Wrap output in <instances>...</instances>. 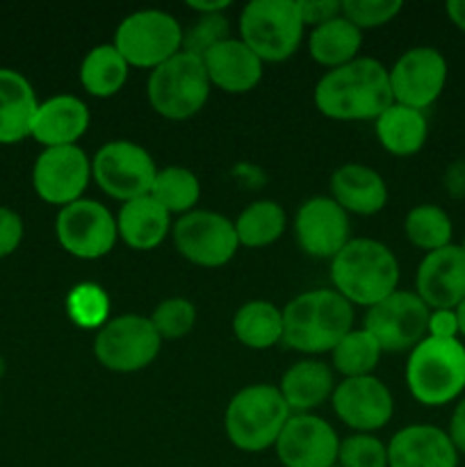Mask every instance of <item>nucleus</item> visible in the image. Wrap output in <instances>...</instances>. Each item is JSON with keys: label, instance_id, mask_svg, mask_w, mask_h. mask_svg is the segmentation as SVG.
I'll use <instances>...</instances> for the list:
<instances>
[{"label": "nucleus", "instance_id": "30", "mask_svg": "<svg viewBox=\"0 0 465 467\" xmlns=\"http://www.w3.org/2000/svg\"><path fill=\"white\" fill-rule=\"evenodd\" d=\"M128 73H130V67L123 55L114 48V44H100L82 57L78 78H80L82 89L89 96L112 99L128 82Z\"/></svg>", "mask_w": 465, "mask_h": 467}, {"label": "nucleus", "instance_id": "17", "mask_svg": "<svg viewBox=\"0 0 465 467\" xmlns=\"http://www.w3.org/2000/svg\"><path fill=\"white\" fill-rule=\"evenodd\" d=\"M274 450L283 467H333L340 438L324 418L301 413L287 420Z\"/></svg>", "mask_w": 465, "mask_h": 467}, {"label": "nucleus", "instance_id": "19", "mask_svg": "<svg viewBox=\"0 0 465 467\" xmlns=\"http://www.w3.org/2000/svg\"><path fill=\"white\" fill-rule=\"evenodd\" d=\"M415 295L429 310H456L465 299V254L460 244L424 254L415 274Z\"/></svg>", "mask_w": 465, "mask_h": 467}, {"label": "nucleus", "instance_id": "33", "mask_svg": "<svg viewBox=\"0 0 465 467\" xmlns=\"http://www.w3.org/2000/svg\"><path fill=\"white\" fill-rule=\"evenodd\" d=\"M404 233L410 244L415 249H422L424 254H431V251L454 244L451 242V237H454L451 217L447 214V210L433 203H422L410 208L404 219Z\"/></svg>", "mask_w": 465, "mask_h": 467}, {"label": "nucleus", "instance_id": "28", "mask_svg": "<svg viewBox=\"0 0 465 467\" xmlns=\"http://www.w3.org/2000/svg\"><path fill=\"white\" fill-rule=\"evenodd\" d=\"M360 48H363V30L346 21L342 14L333 21L313 27L308 35L310 57L328 71L354 62L356 57H360Z\"/></svg>", "mask_w": 465, "mask_h": 467}, {"label": "nucleus", "instance_id": "3", "mask_svg": "<svg viewBox=\"0 0 465 467\" xmlns=\"http://www.w3.org/2000/svg\"><path fill=\"white\" fill-rule=\"evenodd\" d=\"M399 274L397 255L372 237H351L331 260L333 290L340 292L351 306H377L397 292Z\"/></svg>", "mask_w": 465, "mask_h": 467}, {"label": "nucleus", "instance_id": "40", "mask_svg": "<svg viewBox=\"0 0 465 467\" xmlns=\"http://www.w3.org/2000/svg\"><path fill=\"white\" fill-rule=\"evenodd\" d=\"M23 235H26V226H23L21 214L7 205H0V260L12 255L21 246Z\"/></svg>", "mask_w": 465, "mask_h": 467}, {"label": "nucleus", "instance_id": "32", "mask_svg": "<svg viewBox=\"0 0 465 467\" xmlns=\"http://www.w3.org/2000/svg\"><path fill=\"white\" fill-rule=\"evenodd\" d=\"M150 196L167 210L169 214H187L196 210L201 199V181L191 169L169 164L158 169Z\"/></svg>", "mask_w": 465, "mask_h": 467}, {"label": "nucleus", "instance_id": "41", "mask_svg": "<svg viewBox=\"0 0 465 467\" xmlns=\"http://www.w3.org/2000/svg\"><path fill=\"white\" fill-rule=\"evenodd\" d=\"M299 12L304 26H322L342 14V0H299Z\"/></svg>", "mask_w": 465, "mask_h": 467}, {"label": "nucleus", "instance_id": "31", "mask_svg": "<svg viewBox=\"0 0 465 467\" xmlns=\"http://www.w3.org/2000/svg\"><path fill=\"white\" fill-rule=\"evenodd\" d=\"M232 223H235L240 246L264 249V246L274 244L283 237L287 228V214L276 201L260 199L246 205Z\"/></svg>", "mask_w": 465, "mask_h": 467}, {"label": "nucleus", "instance_id": "23", "mask_svg": "<svg viewBox=\"0 0 465 467\" xmlns=\"http://www.w3.org/2000/svg\"><path fill=\"white\" fill-rule=\"evenodd\" d=\"M331 199L346 214L372 217L388 203V185L377 169L349 162L331 173Z\"/></svg>", "mask_w": 465, "mask_h": 467}, {"label": "nucleus", "instance_id": "12", "mask_svg": "<svg viewBox=\"0 0 465 467\" xmlns=\"http://www.w3.org/2000/svg\"><path fill=\"white\" fill-rule=\"evenodd\" d=\"M55 235L62 249L78 260L105 258L119 240L117 217L100 201L80 199L59 208Z\"/></svg>", "mask_w": 465, "mask_h": 467}, {"label": "nucleus", "instance_id": "8", "mask_svg": "<svg viewBox=\"0 0 465 467\" xmlns=\"http://www.w3.org/2000/svg\"><path fill=\"white\" fill-rule=\"evenodd\" d=\"M182 35L178 18L162 9H140L119 23L114 32V48L123 55L128 67L158 68L182 50Z\"/></svg>", "mask_w": 465, "mask_h": 467}, {"label": "nucleus", "instance_id": "45", "mask_svg": "<svg viewBox=\"0 0 465 467\" xmlns=\"http://www.w3.org/2000/svg\"><path fill=\"white\" fill-rule=\"evenodd\" d=\"M187 7L196 12V16H201V14H223L231 7V0H190Z\"/></svg>", "mask_w": 465, "mask_h": 467}, {"label": "nucleus", "instance_id": "2", "mask_svg": "<svg viewBox=\"0 0 465 467\" xmlns=\"http://www.w3.org/2000/svg\"><path fill=\"white\" fill-rule=\"evenodd\" d=\"M354 328V306L333 287L296 295L283 308V345L299 354H326Z\"/></svg>", "mask_w": 465, "mask_h": 467}, {"label": "nucleus", "instance_id": "48", "mask_svg": "<svg viewBox=\"0 0 465 467\" xmlns=\"http://www.w3.org/2000/svg\"><path fill=\"white\" fill-rule=\"evenodd\" d=\"M5 374V360H3V356H0V377H3Z\"/></svg>", "mask_w": 465, "mask_h": 467}, {"label": "nucleus", "instance_id": "10", "mask_svg": "<svg viewBox=\"0 0 465 467\" xmlns=\"http://www.w3.org/2000/svg\"><path fill=\"white\" fill-rule=\"evenodd\" d=\"M162 349V337L149 317L119 315L96 331L94 356L105 369L117 374H132L146 369Z\"/></svg>", "mask_w": 465, "mask_h": 467}, {"label": "nucleus", "instance_id": "42", "mask_svg": "<svg viewBox=\"0 0 465 467\" xmlns=\"http://www.w3.org/2000/svg\"><path fill=\"white\" fill-rule=\"evenodd\" d=\"M427 337H436V340H460L459 315H456V310H431L427 322Z\"/></svg>", "mask_w": 465, "mask_h": 467}, {"label": "nucleus", "instance_id": "15", "mask_svg": "<svg viewBox=\"0 0 465 467\" xmlns=\"http://www.w3.org/2000/svg\"><path fill=\"white\" fill-rule=\"evenodd\" d=\"M91 182V158L80 146L44 149L32 164V187L44 203L71 205L85 199Z\"/></svg>", "mask_w": 465, "mask_h": 467}, {"label": "nucleus", "instance_id": "14", "mask_svg": "<svg viewBox=\"0 0 465 467\" xmlns=\"http://www.w3.org/2000/svg\"><path fill=\"white\" fill-rule=\"evenodd\" d=\"M447 76L450 67L440 50L433 46L408 48L399 55L392 68H388L392 100L424 112L442 96Z\"/></svg>", "mask_w": 465, "mask_h": 467}, {"label": "nucleus", "instance_id": "16", "mask_svg": "<svg viewBox=\"0 0 465 467\" xmlns=\"http://www.w3.org/2000/svg\"><path fill=\"white\" fill-rule=\"evenodd\" d=\"M294 237L310 258L333 260L351 240L349 214L331 196H310L294 214Z\"/></svg>", "mask_w": 465, "mask_h": 467}, {"label": "nucleus", "instance_id": "46", "mask_svg": "<svg viewBox=\"0 0 465 467\" xmlns=\"http://www.w3.org/2000/svg\"><path fill=\"white\" fill-rule=\"evenodd\" d=\"M447 18L459 27L460 32H465V0H450L445 5Z\"/></svg>", "mask_w": 465, "mask_h": 467}, {"label": "nucleus", "instance_id": "24", "mask_svg": "<svg viewBox=\"0 0 465 467\" xmlns=\"http://www.w3.org/2000/svg\"><path fill=\"white\" fill-rule=\"evenodd\" d=\"M39 99L32 82L16 68L0 67V144H18L30 137Z\"/></svg>", "mask_w": 465, "mask_h": 467}, {"label": "nucleus", "instance_id": "44", "mask_svg": "<svg viewBox=\"0 0 465 467\" xmlns=\"http://www.w3.org/2000/svg\"><path fill=\"white\" fill-rule=\"evenodd\" d=\"M442 185H445V192L451 199H465V160H456V162H451L450 167L445 169Z\"/></svg>", "mask_w": 465, "mask_h": 467}, {"label": "nucleus", "instance_id": "27", "mask_svg": "<svg viewBox=\"0 0 465 467\" xmlns=\"http://www.w3.org/2000/svg\"><path fill=\"white\" fill-rule=\"evenodd\" d=\"M374 132L383 149L395 158H410L419 153L429 140L427 114L406 105L392 103L374 121Z\"/></svg>", "mask_w": 465, "mask_h": 467}, {"label": "nucleus", "instance_id": "11", "mask_svg": "<svg viewBox=\"0 0 465 467\" xmlns=\"http://www.w3.org/2000/svg\"><path fill=\"white\" fill-rule=\"evenodd\" d=\"M171 237L187 263L208 269L228 265L240 249L232 219L212 210H191L178 217Z\"/></svg>", "mask_w": 465, "mask_h": 467}, {"label": "nucleus", "instance_id": "13", "mask_svg": "<svg viewBox=\"0 0 465 467\" xmlns=\"http://www.w3.org/2000/svg\"><path fill=\"white\" fill-rule=\"evenodd\" d=\"M429 306L415 292L397 290L365 313L363 328L377 337L383 354H404L427 337Z\"/></svg>", "mask_w": 465, "mask_h": 467}, {"label": "nucleus", "instance_id": "5", "mask_svg": "<svg viewBox=\"0 0 465 467\" xmlns=\"http://www.w3.org/2000/svg\"><path fill=\"white\" fill-rule=\"evenodd\" d=\"M290 418L292 410L276 386L253 383L231 397L223 413V431L232 447L258 454L276 445Z\"/></svg>", "mask_w": 465, "mask_h": 467}, {"label": "nucleus", "instance_id": "50", "mask_svg": "<svg viewBox=\"0 0 465 467\" xmlns=\"http://www.w3.org/2000/svg\"><path fill=\"white\" fill-rule=\"evenodd\" d=\"M333 467H340V465H333Z\"/></svg>", "mask_w": 465, "mask_h": 467}, {"label": "nucleus", "instance_id": "25", "mask_svg": "<svg viewBox=\"0 0 465 467\" xmlns=\"http://www.w3.org/2000/svg\"><path fill=\"white\" fill-rule=\"evenodd\" d=\"M276 388L292 415H301L319 409L324 401L331 400L336 390V379L326 363L317 358H305L292 365Z\"/></svg>", "mask_w": 465, "mask_h": 467}, {"label": "nucleus", "instance_id": "29", "mask_svg": "<svg viewBox=\"0 0 465 467\" xmlns=\"http://www.w3.org/2000/svg\"><path fill=\"white\" fill-rule=\"evenodd\" d=\"M232 336L249 349H272L283 342V308L272 301H246L232 317Z\"/></svg>", "mask_w": 465, "mask_h": 467}, {"label": "nucleus", "instance_id": "49", "mask_svg": "<svg viewBox=\"0 0 465 467\" xmlns=\"http://www.w3.org/2000/svg\"><path fill=\"white\" fill-rule=\"evenodd\" d=\"M460 249H463V254H465V235H463V242H460Z\"/></svg>", "mask_w": 465, "mask_h": 467}, {"label": "nucleus", "instance_id": "39", "mask_svg": "<svg viewBox=\"0 0 465 467\" xmlns=\"http://www.w3.org/2000/svg\"><path fill=\"white\" fill-rule=\"evenodd\" d=\"M404 9L401 0H342V16L358 30L386 26Z\"/></svg>", "mask_w": 465, "mask_h": 467}, {"label": "nucleus", "instance_id": "26", "mask_svg": "<svg viewBox=\"0 0 465 467\" xmlns=\"http://www.w3.org/2000/svg\"><path fill=\"white\" fill-rule=\"evenodd\" d=\"M171 228V214L150 194L126 201L117 214L119 240L135 251H150L160 246Z\"/></svg>", "mask_w": 465, "mask_h": 467}, {"label": "nucleus", "instance_id": "7", "mask_svg": "<svg viewBox=\"0 0 465 467\" xmlns=\"http://www.w3.org/2000/svg\"><path fill=\"white\" fill-rule=\"evenodd\" d=\"M210 89L203 59L185 50L153 68L146 82L150 108L169 121H185L199 114L208 103Z\"/></svg>", "mask_w": 465, "mask_h": 467}, {"label": "nucleus", "instance_id": "20", "mask_svg": "<svg viewBox=\"0 0 465 467\" xmlns=\"http://www.w3.org/2000/svg\"><path fill=\"white\" fill-rule=\"evenodd\" d=\"M91 123L89 108L73 94H57L39 100L32 117L30 137L44 149L53 146H76L87 135Z\"/></svg>", "mask_w": 465, "mask_h": 467}, {"label": "nucleus", "instance_id": "38", "mask_svg": "<svg viewBox=\"0 0 465 467\" xmlns=\"http://www.w3.org/2000/svg\"><path fill=\"white\" fill-rule=\"evenodd\" d=\"M340 467H388V445L374 433H351L337 450Z\"/></svg>", "mask_w": 465, "mask_h": 467}, {"label": "nucleus", "instance_id": "37", "mask_svg": "<svg viewBox=\"0 0 465 467\" xmlns=\"http://www.w3.org/2000/svg\"><path fill=\"white\" fill-rule=\"evenodd\" d=\"M231 39V21L226 14H201L191 23L190 30L182 35V50L196 57H203L205 53L219 46L222 41Z\"/></svg>", "mask_w": 465, "mask_h": 467}, {"label": "nucleus", "instance_id": "43", "mask_svg": "<svg viewBox=\"0 0 465 467\" xmlns=\"http://www.w3.org/2000/svg\"><path fill=\"white\" fill-rule=\"evenodd\" d=\"M447 436H450L451 445L456 447L459 456H465V397L456 401L454 410H451L450 427H447Z\"/></svg>", "mask_w": 465, "mask_h": 467}, {"label": "nucleus", "instance_id": "4", "mask_svg": "<svg viewBox=\"0 0 465 467\" xmlns=\"http://www.w3.org/2000/svg\"><path fill=\"white\" fill-rule=\"evenodd\" d=\"M406 386L410 397L427 409L459 401L465 392V342L424 337L408 351Z\"/></svg>", "mask_w": 465, "mask_h": 467}, {"label": "nucleus", "instance_id": "9", "mask_svg": "<svg viewBox=\"0 0 465 467\" xmlns=\"http://www.w3.org/2000/svg\"><path fill=\"white\" fill-rule=\"evenodd\" d=\"M158 176L153 155L130 140H112L100 146L91 158V181L117 201L149 196Z\"/></svg>", "mask_w": 465, "mask_h": 467}, {"label": "nucleus", "instance_id": "21", "mask_svg": "<svg viewBox=\"0 0 465 467\" xmlns=\"http://www.w3.org/2000/svg\"><path fill=\"white\" fill-rule=\"evenodd\" d=\"M388 467H459V451L445 429L408 424L388 442Z\"/></svg>", "mask_w": 465, "mask_h": 467}, {"label": "nucleus", "instance_id": "34", "mask_svg": "<svg viewBox=\"0 0 465 467\" xmlns=\"http://www.w3.org/2000/svg\"><path fill=\"white\" fill-rule=\"evenodd\" d=\"M333 368L340 372L345 379H358V377H372L377 369L378 360H381L383 349L378 347L377 337L365 328H351L336 349L331 351Z\"/></svg>", "mask_w": 465, "mask_h": 467}, {"label": "nucleus", "instance_id": "35", "mask_svg": "<svg viewBox=\"0 0 465 467\" xmlns=\"http://www.w3.org/2000/svg\"><path fill=\"white\" fill-rule=\"evenodd\" d=\"M109 295L98 283H78L67 295V315L78 328H103L109 322Z\"/></svg>", "mask_w": 465, "mask_h": 467}, {"label": "nucleus", "instance_id": "22", "mask_svg": "<svg viewBox=\"0 0 465 467\" xmlns=\"http://www.w3.org/2000/svg\"><path fill=\"white\" fill-rule=\"evenodd\" d=\"M201 59H203L210 85L226 94H246L263 80L264 62L240 36L222 41Z\"/></svg>", "mask_w": 465, "mask_h": 467}, {"label": "nucleus", "instance_id": "1", "mask_svg": "<svg viewBox=\"0 0 465 467\" xmlns=\"http://www.w3.org/2000/svg\"><path fill=\"white\" fill-rule=\"evenodd\" d=\"M313 100L333 121H377L395 103L388 68L374 57H356L324 73L315 85Z\"/></svg>", "mask_w": 465, "mask_h": 467}, {"label": "nucleus", "instance_id": "6", "mask_svg": "<svg viewBox=\"0 0 465 467\" xmlns=\"http://www.w3.org/2000/svg\"><path fill=\"white\" fill-rule=\"evenodd\" d=\"M299 0H251L240 14V39L263 59H290L304 41Z\"/></svg>", "mask_w": 465, "mask_h": 467}, {"label": "nucleus", "instance_id": "18", "mask_svg": "<svg viewBox=\"0 0 465 467\" xmlns=\"http://www.w3.org/2000/svg\"><path fill=\"white\" fill-rule=\"evenodd\" d=\"M337 418L356 433H374L388 427L395 415V400L378 377L342 379L331 397Z\"/></svg>", "mask_w": 465, "mask_h": 467}, {"label": "nucleus", "instance_id": "47", "mask_svg": "<svg viewBox=\"0 0 465 467\" xmlns=\"http://www.w3.org/2000/svg\"><path fill=\"white\" fill-rule=\"evenodd\" d=\"M456 315H459V328H460V340H465V299L460 301L459 308H456Z\"/></svg>", "mask_w": 465, "mask_h": 467}, {"label": "nucleus", "instance_id": "36", "mask_svg": "<svg viewBox=\"0 0 465 467\" xmlns=\"http://www.w3.org/2000/svg\"><path fill=\"white\" fill-rule=\"evenodd\" d=\"M149 319L162 340H181L196 327V306L182 296H169L155 306Z\"/></svg>", "mask_w": 465, "mask_h": 467}]
</instances>
